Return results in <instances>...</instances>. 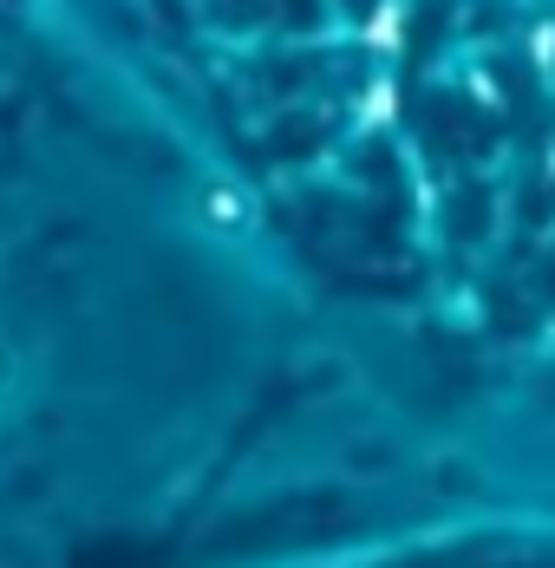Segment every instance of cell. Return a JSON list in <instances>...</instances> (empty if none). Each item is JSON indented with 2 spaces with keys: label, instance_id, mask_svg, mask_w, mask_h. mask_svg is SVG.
Here are the masks:
<instances>
[{
  "label": "cell",
  "instance_id": "1",
  "mask_svg": "<svg viewBox=\"0 0 555 568\" xmlns=\"http://www.w3.org/2000/svg\"><path fill=\"white\" fill-rule=\"evenodd\" d=\"M0 379H7V359H0Z\"/></svg>",
  "mask_w": 555,
  "mask_h": 568
}]
</instances>
